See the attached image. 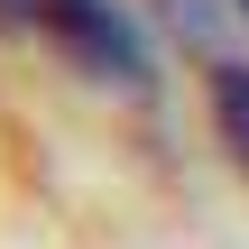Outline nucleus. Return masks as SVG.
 Returning <instances> with one entry per match:
<instances>
[{"label":"nucleus","instance_id":"nucleus-3","mask_svg":"<svg viewBox=\"0 0 249 249\" xmlns=\"http://www.w3.org/2000/svg\"><path fill=\"white\" fill-rule=\"evenodd\" d=\"M231 9H240V18H249V0H231Z\"/></svg>","mask_w":249,"mask_h":249},{"label":"nucleus","instance_id":"nucleus-2","mask_svg":"<svg viewBox=\"0 0 249 249\" xmlns=\"http://www.w3.org/2000/svg\"><path fill=\"white\" fill-rule=\"evenodd\" d=\"M213 129H222L231 166L249 176V65H213Z\"/></svg>","mask_w":249,"mask_h":249},{"label":"nucleus","instance_id":"nucleus-1","mask_svg":"<svg viewBox=\"0 0 249 249\" xmlns=\"http://www.w3.org/2000/svg\"><path fill=\"white\" fill-rule=\"evenodd\" d=\"M9 28L46 37L65 65H83L92 83H148V37L120 0H0Z\"/></svg>","mask_w":249,"mask_h":249}]
</instances>
